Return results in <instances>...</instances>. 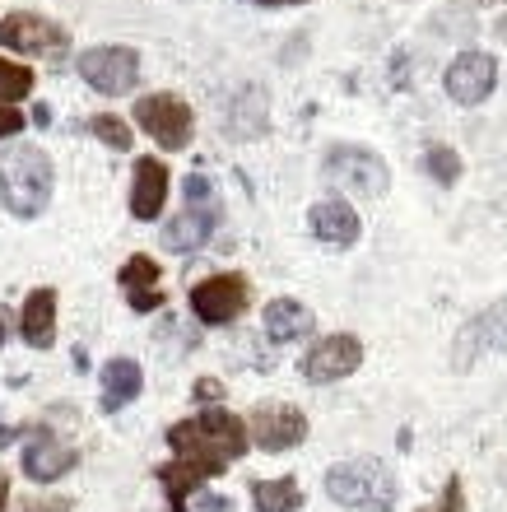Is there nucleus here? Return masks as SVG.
Here are the masks:
<instances>
[{
  "label": "nucleus",
  "instance_id": "obj_12",
  "mask_svg": "<svg viewBox=\"0 0 507 512\" xmlns=\"http://www.w3.org/2000/svg\"><path fill=\"white\" fill-rule=\"evenodd\" d=\"M498 89V61L489 52H461L447 66V98L461 108H475Z\"/></svg>",
  "mask_w": 507,
  "mask_h": 512
},
{
  "label": "nucleus",
  "instance_id": "obj_31",
  "mask_svg": "<svg viewBox=\"0 0 507 512\" xmlns=\"http://www.w3.org/2000/svg\"><path fill=\"white\" fill-rule=\"evenodd\" d=\"M219 391H224V387H219V382H201V387H196V396H201V401H214Z\"/></svg>",
  "mask_w": 507,
  "mask_h": 512
},
{
  "label": "nucleus",
  "instance_id": "obj_20",
  "mask_svg": "<svg viewBox=\"0 0 507 512\" xmlns=\"http://www.w3.org/2000/svg\"><path fill=\"white\" fill-rule=\"evenodd\" d=\"M121 289L131 298L135 312H154L163 308V289H159V266L149 261V256H131L126 266H121Z\"/></svg>",
  "mask_w": 507,
  "mask_h": 512
},
{
  "label": "nucleus",
  "instance_id": "obj_13",
  "mask_svg": "<svg viewBox=\"0 0 507 512\" xmlns=\"http://www.w3.org/2000/svg\"><path fill=\"white\" fill-rule=\"evenodd\" d=\"M247 433L261 452H289L307 438V415L298 405H256Z\"/></svg>",
  "mask_w": 507,
  "mask_h": 512
},
{
  "label": "nucleus",
  "instance_id": "obj_11",
  "mask_svg": "<svg viewBox=\"0 0 507 512\" xmlns=\"http://www.w3.org/2000/svg\"><path fill=\"white\" fill-rule=\"evenodd\" d=\"M80 466V452L70 443H61L47 424H33L28 429V443H24V475L33 485H52L61 475H70Z\"/></svg>",
  "mask_w": 507,
  "mask_h": 512
},
{
  "label": "nucleus",
  "instance_id": "obj_3",
  "mask_svg": "<svg viewBox=\"0 0 507 512\" xmlns=\"http://www.w3.org/2000/svg\"><path fill=\"white\" fill-rule=\"evenodd\" d=\"M326 494L340 508H354V512H391L401 489H396V475H391L387 461L354 457V461H335L326 471Z\"/></svg>",
  "mask_w": 507,
  "mask_h": 512
},
{
  "label": "nucleus",
  "instance_id": "obj_17",
  "mask_svg": "<svg viewBox=\"0 0 507 512\" xmlns=\"http://www.w3.org/2000/svg\"><path fill=\"white\" fill-rule=\"evenodd\" d=\"M103 396H98V405H103V415H117L121 405H131L140 391H145V373H140V364L135 359H112V364H103Z\"/></svg>",
  "mask_w": 507,
  "mask_h": 512
},
{
  "label": "nucleus",
  "instance_id": "obj_24",
  "mask_svg": "<svg viewBox=\"0 0 507 512\" xmlns=\"http://www.w3.org/2000/svg\"><path fill=\"white\" fill-rule=\"evenodd\" d=\"M28 94H33V70L0 56V103H14V98H28Z\"/></svg>",
  "mask_w": 507,
  "mask_h": 512
},
{
  "label": "nucleus",
  "instance_id": "obj_10",
  "mask_svg": "<svg viewBox=\"0 0 507 512\" xmlns=\"http://www.w3.org/2000/svg\"><path fill=\"white\" fill-rule=\"evenodd\" d=\"M0 42H5L10 52L61 61L70 38H66V28L52 24V19H42V14H5V19H0Z\"/></svg>",
  "mask_w": 507,
  "mask_h": 512
},
{
  "label": "nucleus",
  "instance_id": "obj_28",
  "mask_svg": "<svg viewBox=\"0 0 507 512\" xmlns=\"http://www.w3.org/2000/svg\"><path fill=\"white\" fill-rule=\"evenodd\" d=\"M191 512H238V508H233L224 494H196V499H191Z\"/></svg>",
  "mask_w": 507,
  "mask_h": 512
},
{
  "label": "nucleus",
  "instance_id": "obj_6",
  "mask_svg": "<svg viewBox=\"0 0 507 512\" xmlns=\"http://www.w3.org/2000/svg\"><path fill=\"white\" fill-rule=\"evenodd\" d=\"M326 177L340 191H359V196H387L391 173L368 145H331L326 154Z\"/></svg>",
  "mask_w": 507,
  "mask_h": 512
},
{
  "label": "nucleus",
  "instance_id": "obj_30",
  "mask_svg": "<svg viewBox=\"0 0 507 512\" xmlns=\"http://www.w3.org/2000/svg\"><path fill=\"white\" fill-rule=\"evenodd\" d=\"M14 433H19V429H14V424H5V415H0V452L14 443Z\"/></svg>",
  "mask_w": 507,
  "mask_h": 512
},
{
  "label": "nucleus",
  "instance_id": "obj_2",
  "mask_svg": "<svg viewBox=\"0 0 507 512\" xmlns=\"http://www.w3.org/2000/svg\"><path fill=\"white\" fill-rule=\"evenodd\" d=\"M0 201L14 219H38L52 201V159L38 145L0 149Z\"/></svg>",
  "mask_w": 507,
  "mask_h": 512
},
{
  "label": "nucleus",
  "instance_id": "obj_32",
  "mask_svg": "<svg viewBox=\"0 0 507 512\" xmlns=\"http://www.w3.org/2000/svg\"><path fill=\"white\" fill-rule=\"evenodd\" d=\"M252 5H266V10H280V5H307V0H252Z\"/></svg>",
  "mask_w": 507,
  "mask_h": 512
},
{
  "label": "nucleus",
  "instance_id": "obj_34",
  "mask_svg": "<svg viewBox=\"0 0 507 512\" xmlns=\"http://www.w3.org/2000/svg\"><path fill=\"white\" fill-rule=\"evenodd\" d=\"M5 336H10V317H5V308H0V345H5Z\"/></svg>",
  "mask_w": 507,
  "mask_h": 512
},
{
  "label": "nucleus",
  "instance_id": "obj_29",
  "mask_svg": "<svg viewBox=\"0 0 507 512\" xmlns=\"http://www.w3.org/2000/svg\"><path fill=\"white\" fill-rule=\"evenodd\" d=\"M19 131H24V117H19L10 103H0V140H5V135H19Z\"/></svg>",
  "mask_w": 507,
  "mask_h": 512
},
{
  "label": "nucleus",
  "instance_id": "obj_27",
  "mask_svg": "<svg viewBox=\"0 0 507 512\" xmlns=\"http://www.w3.org/2000/svg\"><path fill=\"white\" fill-rule=\"evenodd\" d=\"M75 508V499H66V494H56V499H28L19 512H70Z\"/></svg>",
  "mask_w": 507,
  "mask_h": 512
},
{
  "label": "nucleus",
  "instance_id": "obj_23",
  "mask_svg": "<svg viewBox=\"0 0 507 512\" xmlns=\"http://www.w3.org/2000/svg\"><path fill=\"white\" fill-rule=\"evenodd\" d=\"M424 173L438 182V187H456L461 182V154L452 145H428L424 149Z\"/></svg>",
  "mask_w": 507,
  "mask_h": 512
},
{
  "label": "nucleus",
  "instance_id": "obj_1",
  "mask_svg": "<svg viewBox=\"0 0 507 512\" xmlns=\"http://www.w3.org/2000/svg\"><path fill=\"white\" fill-rule=\"evenodd\" d=\"M247 443H252L247 424H242L233 410H219V405L168 429V447H173L177 457L196 461V466H205L210 475H224L228 466L247 452Z\"/></svg>",
  "mask_w": 507,
  "mask_h": 512
},
{
  "label": "nucleus",
  "instance_id": "obj_14",
  "mask_svg": "<svg viewBox=\"0 0 507 512\" xmlns=\"http://www.w3.org/2000/svg\"><path fill=\"white\" fill-rule=\"evenodd\" d=\"M307 224H312V238H321V243L331 247H354L359 243V215H354V205L345 201V196H326V201L312 205V215H307Z\"/></svg>",
  "mask_w": 507,
  "mask_h": 512
},
{
  "label": "nucleus",
  "instance_id": "obj_25",
  "mask_svg": "<svg viewBox=\"0 0 507 512\" xmlns=\"http://www.w3.org/2000/svg\"><path fill=\"white\" fill-rule=\"evenodd\" d=\"M89 131H94L107 149H117V154H126V149H131V140H135L131 126L121 122V117H107V112H103V117H89Z\"/></svg>",
  "mask_w": 507,
  "mask_h": 512
},
{
  "label": "nucleus",
  "instance_id": "obj_8",
  "mask_svg": "<svg viewBox=\"0 0 507 512\" xmlns=\"http://www.w3.org/2000/svg\"><path fill=\"white\" fill-rule=\"evenodd\" d=\"M359 364H363V340L349 336V331H335V336H321L317 345L303 354V382L331 387V382L354 378Z\"/></svg>",
  "mask_w": 507,
  "mask_h": 512
},
{
  "label": "nucleus",
  "instance_id": "obj_7",
  "mask_svg": "<svg viewBox=\"0 0 507 512\" xmlns=\"http://www.w3.org/2000/svg\"><path fill=\"white\" fill-rule=\"evenodd\" d=\"M252 303V284L238 270H224V275H210V280L191 284V312L201 317L205 326H228L238 322Z\"/></svg>",
  "mask_w": 507,
  "mask_h": 512
},
{
  "label": "nucleus",
  "instance_id": "obj_33",
  "mask_svg": "<svg viewBox=\"0 0 507 512\" xmlns=\"http://www.w3.org/2000/svg\"><path fill=\"white\" fill-rule=\"evenodd\" d=\"M5 499H10V475L0 471V512H5Z\"/></svg>",
  "mask_w": 507,
  "mask_h": 512
},
{
  "label": "nucleus",
  "instance_id": "obj_19",
  "mask_svg": "<svg viewBox=\"0 0 507 512\" xmlns=\"http://www.w3.org/2000/svg\"><path fill=\"white\" fill-rule=\"evenodd\" d=\"M159 485H163V494H168V512H187V503H191V494L205 485V480H214L205 466H196V461H187V457H173V461H163L159 471Z\"/></svg>",
  "mask_w": 507,
  "mask_h": 512
},
{
  "label": "nucleus",
  "instance_id": "obj_5",
  "mask_svg": "<svg viewBox=\"0 0 507 512\" xmlns=\"http://www.w3.org/2000/svg\"><path fill=\"white\" fill-rule=\"evenodd\" d=\"M135 126H140L159 149H168V154L187 149L191 135H196V117H191V108L177 94L140 98V103H135Z\"/></svg>",
  "mask_w": 507,
  "mask_h": 512
},
{
  "label": "nucleus",
  "instance_id": "obj_22",
  "mask_svg": "<svg viewBox=\"0 0 507 512\" xmlns=\"http://www.w3.org/2000/svg\"><path fill=\"white\" fill-rule=\"evenodd\" d=\"M252 503L256 512H298L303 508V489L294 475L284 480H252Z\"/></svg>",
  "mask_w": 507,
  "mask_h": 512
},
{
  "label": "nucleus",
  "instance_id": "obj_16",
  "mask_svg": "<svg viewBox=\"0 0 507 512\" xmlns=\"http://www.w3.org/2000/svg\"><path fill=\"white\" fill-rule=\"evenodd\" d=\"M163 201H168V168L159 159H140L131 182V215L149 224L163 215Z\"/></svg>",
  "mask_w": 507,
  "mask_h": 512
},
{
  "label": "nucleus",
  "instance_id": "obj_4",
  "mask_svg": "<svg viewBox=\"0 0 507 512\" xmlns=\"http://www.w3.org/2000/svg\"><path fill=\"white\" fill-rule=\"evenodd\" d=\"M219 219H224V210H219V196H214L210 177L191 173L187 177V210L177 219H168L163 247H168V252H201L214 238V229H219Z\"/></svg>",
  "mask_w": 507,
  "mask_h": 512
},
{
  "label": "nucleus",
  "instance_id": "obj_9",
  "mask_svg": "<svg viewBox=\"0 0 507 512\" xmlns=\"http://www.w3.org/2000/svg\"><path fill=\"white\" fill-rule=\"evenodd\" d=\"M80 80H89V89H98V94L117 98L140 80V56L131 47H89V52H80Z\"/></svg>",
  "mask_w": 507,
  "mask_h": 512
},
{
  "label": "nucleus",
  "instance_id": "obj_15",
  "mask_svg": "<svg viewBox=\"0 0 507 512\" xmlns=\"http://www.w3.org/2000/svg\"><path fill=\"white\" fill-rule=\"evenodd\" d=\"M489 350H507V303L489 308L484 317H475V322L461 331V340H456V368L475 364V359Z\"/></svg>",
  "mask_w": 507,
  "mask_h": 512
},
{
  "label": "nucleus",
  "instance_id": "obj_21",
  "mask_svg": "<svg viewBox=\"0 0 507 512\" xmlns=\"http://www.w3.org/2000/svg\"><path fill=\"white\" fill-rule=\"evenodd\" d=\"M19 331H24V345H33V350H47V345H52L56 340V289H33V294H28Z\"/></svg>",
  "mask_w": 507,
  "mask_h": 512
},
{
  "label": "nucleus",
  "instance_id": "obj_26",
  "mask_svg": "<svg viewBox=\"0 0 507 512\" xmlns=\"http://www.w3.org/2000/svg\"><path fill=\"white\" fill-rule=\"evenodd\" d=\"M424 512H470V503H466V485H461V475H447V485H442L438 503H433V508H424Z\"/></svg>",
  "mask_w": 507,
  "mask_h": 512
},
{
  "label": "nucleus",
  "instance_id": "obj_18",
  "mask_svg": "<svg viewBox=\"0 0 507 512\" xmlns=\"http://www.w3.org/2000/svg\"><path fill=\"white\" fill-rule=\"evenodd\" d=\"M317 331V312L307 308V303H298V298H275V303H266V336L280 340V345H289V340H303Z\"/></svg>",
  "mask_w": 507,
  "mask_h": 512
}]
</instances>
